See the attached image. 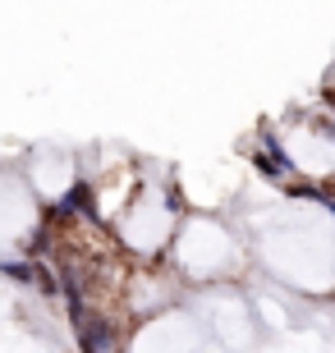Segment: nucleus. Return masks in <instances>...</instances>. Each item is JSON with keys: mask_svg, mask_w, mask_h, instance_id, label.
I'll list each match as a JSON object with an SVG mask.
<instances>
[{"mask_svg": "<svg viewBox=\"0 0 335 353\" xmlns=\"http://www.w3.org/2000/svg\"><path fill=\"white\" fill-rule=\"evenodd\" d=\"M331 110H335V97H331Z\"/></svg>", "mask_w": 335, "mask_h": 353, "instance_id": "nucleus-3", "label": "nucleus"}, {"mask_svg": "<svg viewBox=\"0 0 335 353\" xmlns=\"http://www.w3.org/2000/svg\"><path fill=\"white\" fill-rule=\"evenodd\" d=\"M0 275H10V280H37V271L23 262H0Z\"/></svg>", "mask_w": 335, "mask_h": 353, "instance_id": "nucleus-1", "label": "nucleus"}, {"mask_svg": "<svg viewBox=\"0 0 335 353\" xmlns=\"http://www.w3.org/2000/svg\"><path fill=\"white\" fill-rule=\"evenodd\" d=\"M312 193L322 197L326 207H331V216H335V183H322V188H312Z\"/></svg>", "mask_w": 335, "mask_h": 353, "instance_id": "nucleus-2", "label": "nucleus"}]
</instances>
